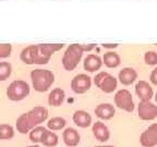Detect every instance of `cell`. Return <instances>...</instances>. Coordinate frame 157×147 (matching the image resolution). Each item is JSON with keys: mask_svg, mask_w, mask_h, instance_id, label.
Masks as SVG:
<instances>
[{"mask_svg": "<svg viewBox=\"0 0 157 147\" xmlns=\"http://www.w3.org/2000/svg\"><path fill=\"white\" fill-rule=\"evenodd\" d=\"M62 47L63 44L31 45L21 51L20 58L26 64H46L50 60V57Z\"/></svg>", "mask_w": 157, "mask_h": 147, "instance_id": "cell-1", "label": "cell"}, {"mask_svg": "<svg viewBox=\"0 0 157 147\" xmlns=\"http://www.w3.org/2000/svg\"><path fill=\"white\" fill-rule=\"evenodd\" d=\"M48 118V110L45 107L37 106L34 107L32 110L29 112L21 115L17 120V130L22 134L27 133L29 130H32L33 127L37 124H40L42 122L47 120Z\"/></svg>", "mask_w": 157, "mask_h": 147, "instance_id": "cell-2", "label": "cell"}, {"mask_svg": "<svg viewBox=\"0 0 157 147\" xmlns=\"http://www.w3.org/2000/svg\"><path fill=\"white\" fill-rule=\"evenodd\" d=\"M95 44L81 45V44H72L67 48L62 57V66L67 71H73L78 66V62L81 61L82 56L85 51H90L95 47Z\"/></svg>", "mask_w": 157, "mask_h": 147, "instance_id": "cell-3", "label": "cell"}, {"mask_svg": "<svg viewBox=\"0 0 157 147\" xmlns=\"http://www.w3.org/2000/svg\"><path fill=\"white\" fill-rule=\"evenodd\" d=\"M33 87L36 92L44 93L48 91L55 82V75L52 71L44 69H35L31 72Z\"/></svg>", "mask_w": 157, "mask_h": 147, "instance_id": "cell-4", "label": "cell"}, {"mask_svg": "<svg viewBox=\"0 0 157 147\" xmlns=\"http://www.w3.org/2000/svg\"><path fill=\"white\" fill-rule=\"evenodd\" d=\"M29 94V86L24 81H13L7 88V97L10 100L20 101L26 98Z\"/></svg>", "mask_w": 157, "mask_h": 147, "instance_id": "cell-5", "label": "cell"}, {"mask_svg": "<svg viewBox=\"0 0 157 147\" xmlns=\"http://www.w3.org/2000/svg\"><path fill=\"white\" fill-rule=\"evenodd\" d=\"M94 83L104 93H113L117 88V78L107 72H99L94 77Z\"/></svg>", "mask_w": 157, "mask_h": 147, "instance_id": "cell-6", "label": "cell"}, {"mask_svg": "<svg viewBox=\"0 0 157 147\" xmlns=\"http://www.w3.org/2000/svg\"><path fill=\"white\" fill-rule=\"evenodd\" d=\"M115 104L118 108L127 112H132L134 110V101L131 93L128 89H120L115 95Z\"/></svg>", "mask_w": 157, "mask_h": 147, "instance_id": "cell-7", "label": "cell"}, {"mask_svg": "<svg viewBox=\"0 0 157 147\" xmlns=\"http://www.w3.org/2000/svg\"><path fill=\"white\" fill-rule=\"evenodd\" d=\"M137 115L142 120H154L157 118V106L152 104L150 100H142L139 104Z\"/></svg>", "mask_w": 157, "mask_h": 147, "instance_id": "cell-8", "label": "cell"}, {"mask_svg": "<svg viewBox=\"0 0 157 147\" xmlns=\"http://www.w3.org/2000/svg\"><path fill=\"white\" fill-rule=\"evenodd\" d=\"M92 86L91 77L86 74H78L71 81V88L75 94H84Z\"/></svg>", "mask_w": 157, "mask_h": 147, "instance_id": "cell-9", "label": "cell"}, {"mask_svg": "<svg viewBox=\"0 0 157 147\" xmlns=\"http://www.w3.org/2000/svg\"><path fill=\"white\" fill-rule=\"evenodd\" d=\"M140 143L143 147H154L157 145V123H153L141 134Z\"/></svg>", "mask_w": 157, "mask_h": 147, "instance_id": "cell-10", "label": "cell"}, {"mask_svg": "<svg viewBox=\"0 0 157 147\" xmlns=\"http://www.w3.org/2000/svg\"><path fill=\"white\" fill-rule=\"evenodd\" d=\"M135 93L141 100H151L154 96L152 86L146 81L137 82V84L135 85Z\"/></svg>", "mask_w": 157, "mask_h": 147, "instance_id": "cell-11", "label": "cell"}, {"mask_svg": "<svg viewBox=\"0 0 157 147\" xmlns=\"http://www.w3.org/2000/svg\"><path fill=\"white\" fill-rule=\"evenodd\" d=\"M95 115L99 119L109 120L116 115V110L113 106L110 105V104H101L95 108Z\"/></svg>", "mask_w": 157, "mask_h": 147, "instance_id": "cell-12", "label": "cell"}, {"mask_svg": "<svg viewBox=\"0 0 157 147\" xmlns=\"http://www.w3.org/2000/svg\"><path fill=\"white\" fill-rule=\"evenodd\" d=\"M93 134L96 137V140H98L99 142H106L109 140L110 136V132L108 130V127L104 124L103 122H95L93 125Z\"/></svg>", "mask_w": 157, "mask_h": 147, "instance_id": "cell-13", "label": "cell"}, {"mask_svg": "<svg viewBox=\"0 0 157 147\" xmlns=\"http://www.w3.org/2000/svg\"><path fill=\"white\" fill-rule=\"evenodd\" d=\"M103 66V60L101 57L96 56V55H88L85 59H84V69L88 72H95L101 68Z\"/></svg>", "mask_w": 157, "mask_h": 147, "instance_id": "cell-14", "label": "cell"}, {"mask_svg": "<svg viewBox=\"0 0 157 147\" xmlns=\"http://www.w3.org/2000/svg\"><path fill=\"white\" fill-rule=\"evenodd\" d=\"M119 81L122 85H131L134 83V81L137 78V73L134 69L132 68H124L119 72Z\"/></svg>", "mask_w": 157, "mask_h": 147, "instance_id": "cell-15", "label": "cell"}, {"mask_svg": "<svg viewBox=\"0 0 157 147\" xmlns=\"http://www.w3.org/2000/svg\"><path fill=\"white\" fill-rule=\"evenodd\" d=\"M63 141L66 143V145H68L70 147H74L80 143L81 138H80V134H78L75 129L68 127V129H66L63 131Z\"/></svg>", "mask_w": 157, "mask_h": 147, "instance_id": "cell-16", "label": "cell"}, {"mask_svg": "<svg viewBox=\"0 0 157 147\" xmlns=\"http://www.w3.org/2000/svg\"><path fill=\"white\" fill-rule=\"evenodd\" d=\"M64 98H66V94H64L63 89H61V88H55L49 94L48 103L52 107H59V106H61L63 104Z\"/></svg>", "mask_w": 157, "mask_h": 147, "instance_id": "cell-17", "label": "cell"}, {"mask_svg": "<svg viewBox=\"0 0 157 147\" xmlns=\"http://www.w3.org/2000/svg\"><path fill=\"white\" fill-rule=\"evenodd\" d=\"M73 121L78 126L80 127H87L91 125L92 117L88 112L84 110H78L73 115Z\"/></svg>", "mask_w": 157, "mask_h": 147, "instance_id": "cell-18", "label": "cell"}, {"mask_svg": "<svg viewBox=\"0 0 157 147\" xmlns=\"http://www.w3.org/2000/svg\"><path fill=\"white\" fill-rule=\"evenodd\" d=\"M103 62L107 68H117L120 64V56L117 52L108 51L105 52L103 57Z\"/></svg>", "mask_w": 157, "mask_h": 147, "instance_id": "cell-19", "label": "cell"}, {"mask_svg": "<svg viewBox=\"0 0 157 147\" xmlns=\"http://www.w3.org/2000/svg\"><path fill=\"white\" fill-rule=\"evenodd\" d=\"M40 143L45 146L48 147H54L58 144V136L55 133L50 132V131H45L43 134L42 138H40Z\"/></svg>", "mask_w": 157, "mask_h": 147, "instance_id": "cell-20", "label": "cell"}, {"mask_svg": "<svg viewBox=\"0 0 157 147\" xmlns=\"http://www.w3.org/2000/svg\"><path fill=\"white\" fill-rule=\"evenodd\" d=\"M66 120H64L63 118H60V117H55L52 118L50 120L47 122V126L52 131H58V130H61L66 126Z\"/></svg>", "mask_w": 157, "mask_h": 147, "instance_id": "cell-21", "label": "cell"}, {"mask_svg": "<svg viewBox=\"0 0 157 147\" xmlns=\"http://www.w3.org/2000/svg\"><path fill=\"white\" fill-rule=\"evenodd\" d=\"M14 136V130L9 124L0 125V140H10Z\"/></svg>", "mask_w": 157, "mask_h": 147, "instance_id": "cell-22", "label": "cell"}, {"mask_svg": "<svg viewBox=\"0 0 157 147\" xmlns=\"http://www.w3.org/2000/svg\"><path fill=\"white\" fill-rule=\"evenodd\" d=\"M12 72V66L9 62H0V81H6Z\"/></svg>", "mask_w": 157, "mask_h": 147, "instance_id": "cell-23", "label": "cell"}, {"mask_svg": "<svg viewBox=\"0 0 157 147\" xmlns=\"http://www.w3.org/2000/svg\"><path fill=\"white\" fill-rule=\"evenodd\" d=\"M45 131H46V129H45V127H43V126L35 127L34 130L29 133V140L32 141L33 143H39Z\"/></svg>", "mask_w": 157, "mask_h": 147, "instance_id": "cell-24", "label": "cell"}, {"mask_svg": "<svg viewBox=\"0 0 157 147\" xmlns=\"http://www.w3.org/2000/svg\"><path fill=\"white\" fill-rule=\"evenodd\" d=\"M144 61L148 66H156L157 64V52L147 51L144 55Z\"/></svg>", "mask_w": 157, "mask_h": 147, "instance_id": "cell-25", "label": "cell"}, {"mask_svg": "<svg viewBox=\"0 0 157 147\" xmlns=\"http://www.w3.org/2000/svg\"><path fill=\"white\" fill-rule=\"evenodd\" d=\"M12 51L11 44H0V58H8Z\"/></svg>", "mask_w": 157, "mask_h": 147, "instance_id": "cell-26", "label": "cell"}, {"mask_svg": "<svg viewBox=\"0 0 157 147\" xmlns=\"http://www.w3.org/2000/svg\"><path fill=\"white\" fill-rule=\"evenodd\" d=\"M150 81L152 82L155 86H157V68H155L154 70L152 71V73H151Z\"/></svg>", "mask_w": 157, "mask_h": 147, "instance_id": "cell-27", "label": "cell"}, {"mask_svg": "<svg viewBox=\"0 0 157 147\" xmlns=\"http://www.w3.org/2000/svg\"><path fill=\"white\" fill-rule=\"evenodd\" d=\"M118 46V44H103V47H105V48H116V47Z\"/></svg>", "mask_w": 157, "mask_h": 147, "instance_id": "cell-28", "label": "cell"}, {"mask_svg": "<svg viewBox=\"0 0 157 147\" xmlns=\"http://www.w3.org/2000/svg\"><path fill=\"white\" fill-rule=\"evenodd\" d=\"M27 147H39L38 145H32V146H27Z\"/></svg>", "mask_w": 157, "mask_h": 147, "instance_id": "cell-29", "label": "cell"}, {"mask_svg": "<svg viewBox=\"0 0 157 147\" xmlns=\"http://www.w3.org/2000/svg\"><path fill=\"white\" fill-rule=\"evenodd\" d=\"M155 101L157 103V93H156V95H155Z\"/></svg>", "mask_w": 157, "mask_h": 147, "instance_id": "cell-30", "label": "cell"}, {"mask_svg": "<svg viewBox=\"0 0 157 147\" xmlns=\"http://www.w3.org/2000/svg\"><path fill=\"white\" fill-rule=\"evenodd\" d=\"M103 147H113V146H103Z\"/></svg>", "mask_w": 157, "mask_h": 147, "instance_id": "cell-31", "label": "cell"}, {"mask_svg": "<svg viewBox=\"0 0 157 147\" xmlns=\"http://www.w3.org/2000/svg\"><path fill=\"white\" fill-rule=\"evenodd\" d=\"M95 147H103V146H95Z\"/></svg>", "mask_w": 157, "mask_h": 147, "instance_id": "cell-32", "label": "cell"}]
</instances>
